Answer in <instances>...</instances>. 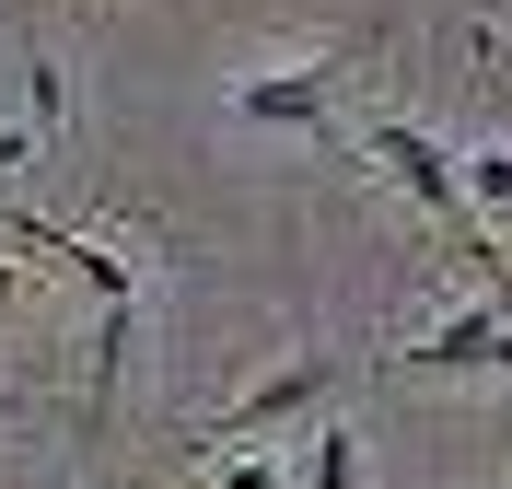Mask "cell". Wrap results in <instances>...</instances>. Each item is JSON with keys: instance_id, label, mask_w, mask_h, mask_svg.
Returning a JSON list of instances; mask_svg holds the SVG:
<instances>
[{"instance_id": "6da1fadb", "label": "cell", "mask_w": 512, "mask_h": 489, "mask_svg": "<svg viewBox=\"0 0 512 489\" xmlns=\"http://www.w3.org/2000/svg\"><path fill=\"white\" fill-rule=\"evenodd\" d=\"M361 152H373L384 175H396V187H408L419 210H431V222L454 233V257H489V222L466 210V175H454V152H443L431 129H419V117H373V129H361Z\"/></svg>"}, {"instance_id": "7a4b0ae2", "label": "cell", "mask_w": 512, "mask_h": 489, "mask_svg": "<svg viewBox=\"0 0 512 489\" xmlns=\"http://www.w3.org/2000/svg\"><path fill=\"white\" fill-rule=\"evenodd\" d=\"M338 82H350V47H303L291 70H245V82H233V117H245V129L338 140Z\"/></svg>"}, {"instance_id": "3957f363", "label": "cell", "mask_w": 512, "mask_h": 489, "mask_svg": "<svg viewBox=\"0 0 512 489\" xmlns=\"http://www.w3.org/2000/svg\"><path fill=\"white\" fill-rule=\"evenodd\" d=\"M326 385H338V350H303V361H280L256 396H233L222 420H198L187 443H268L280 420H315V408H326Z\"/></svg>"}, {"instance_id": "277c9868", "label": "cell", "mask_w": 512, "mask_h": 489, "mask_svg": "<svg viewBox=\"0 0 512 489\" xmlns=\"http://www.w3.org/2000/svg\"><path fill=\"white\" fill-rule=\"evenodd\" d=\"M501 326H512V280H501L489 303H466V315H443L431 338H408V350H396V373H478Z\"/></svg>"}, {"instance_id": "5b68a950", "label": "cell", "mask_w": 512, "mask_h": 489, "mask_svg": "<svg viewBox=\"0 0 512 489\" xmlns=\"http://www.w3.org/2000/svg\"><path fill=\"white\" fill-rule=\"evenodd\" d=\"M454 175H466V210L478 222H512V152H454Z\"/></svg>"}, {"instance_id": "8992f818", "label": "cell", "mask_w": 512, "mask_h": 489, "mask_svg": "<svg viewBox=\"0 0 512 489\" xmlns=\"http://www.w3.org/2000/svg\"><path fill=\"white\" fill-rule=\"evenodd\" d=\"M303 489H361V431H350V420H326V431H315V466H303Z\"/></svg>"}, {"instance_id": "52a82bcc", "label": "cell", "mask_w": 512, "mask_h": 489, "mask_svg": "<svg viewBox=\"0 0 512 489\" xmlns=\"http://www.w3.org/2000/svg\"><path fill=\"white\" fill-rule=\"evenodd\" d=\"M59 117H70V94H59V59L35 47V59H24V129H35V140H59Z\"/></svg>"}, {"instance_id": "ba28073f", "label": "cell", "mask_w": 512, "mask_h": 489, "mask_svg": "<svg viewBox=\"0 0 512 489\" xmlns=\"http://www.w3.org/2000/svg\"><path fill=\"white\" fill-rule=\"evenodd\" d=\"M210 489H280V466H268V443H256V455H233V466H222Z\"/></svg>"}, {"instance_id": "9c48e42d", "label": "cell", "mask_w": 512, "mask_h": 489, "mask_svg": "<svg viewBox=\"0 0 512 489\" xmlns=\"http://www.w3.org/2000/svg\"><path fill=\"white\" fill-rule=\"evenodd\" d=\"M478 373H512V326H501V338H489V361H478Z\"/></svg>"}, {"instance_id": "30bf717a", "label": "cell", "mask_w": 512, "mask_h": 489, "mask_svg": "<svg viewBox=\"0 0 512 489\" xmlns=\"http://www.w3.org/2000/svg\"><path fill=\"white\" fill-rule=\"evenodd\" d=\"M0 303H12V268H0Z\"/></svg>"}, {"instance_id": "8fae6325", "label": "cell", "mask_w": 512, "mask_h": 489, "mask_svg": "<svg viewBox=\"0 0 512 489\" xmlns=\"http://www.w3.org/2000/svg\"><path fill=\"white\" fill-rule=\"evenodd\" d=\"M0 408H24V396H0Z\"/></svg>"}, {"instance_id": "7c38bea8", "label": "cell", "mask_w": 512, "mask_h": 489, "mask_svg": "<svg viewBox=\"0 0 512 489\" xmlns=\"http://www.w3.org/2000/svg\"><path fill=\"white\" fill-rule=\"evenodd\" d=\"M501 489H512V478H501Z\"/></svg>"}]
</instances>
